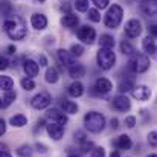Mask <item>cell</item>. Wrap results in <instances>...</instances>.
<instances>
[{"instance_id": "1", "label": "cell", "mask_w": 157, "mask_h": 157, "mask_svg": "<svg viewBox=\"0 0 157 157\" xmlns=\"http://www.w3.org/2000/svg\"><path fill=\"white\" fill-rule=\"evenodd\" d=\"M5 31L11 40H23L26 37V25L18 15H11L5 20Z\"/></svg>"}, {"instance_id": "2", "label": "cell", "mask_w": 157, "mask_h": 157, "mask_svg": "<svg viewBox=\"0 0 157 157\" xmlns=\"http://www.w3.org/2000/svg\"><path fill=\"white\" fill-rule=\"evenodd\" d=\"M84 125H86V130H89L90 133H101L105 127L104 114H101L98 111L87 113L84 116Z\"/></svg>"}, {"instance_id": "3", "label": "cell", "mask_w": 157, "mask_h": 157, "mask_svg": "<svg viewBox=\"0 0 157 157\" xmlns=\"http://www.w3.org/2000/svg\"><path fill=\"white\" fill-rule=\"evenodd\" d=\"M122 15H124V11H122V8H121L119 5L110 6L108 11H107V14H105V17H104L105 26L110 28V29L117 28V26L121 25V21H122Z\"/></svg>"}, {"instance_id": "4", "label": "cell", "mask_w": 157, "mask_h": 157, "mask_svg": "<svg viewBox=\"0 0 157 157\" xmlns=\"http://www.w3.org/2000/svg\"><path fill=\"white\" fill-rule=\"evenodd\" d=\"M128 67L134 73H144L150 67V58L144 53H134L128 61Z\"/></svg>"}, {"instance_id": "5", "label": "cell", "mask_w": 157, "mask_h": 157, "mask_svg": "<svg viewBox=\"0 0 157 157\" xmlns=\"http://www.w3.org/2000/svg\"><path fill=\"white\" fill-rule=\"evenodd\" d=\"M96 59H98V66L102 70H110L114 66V63H116V55L113 52V49L101 48L98 55H96Z\"/></svg>"}, {"instance_id": "6", "label": "cell", "mask_w": 157, "mask_h": 157, "mask_svg": "<svg viewBox=\"0 0 157 157\" xmlns=\"http://www.w3.org/2000/svg\"><path fill=\"white\" fill-rule=\"evenodd\" d=\"M51 102H52L51 95H49L48 92H40L38 95H35V96L32 98L31 105H32L35 110H44V108H48V107L51 105Z\"/></svg>"}, {"instance_id": "7", "label": "cell", "mask_w": 157, "mask_h": 157, "mask_svg": "<svg viewBox=\"0 0 157 157\" xmlns=\"http://www.w3.org/2000/svg\"><path fill=\"white\" fill-rule=\"evenodd\" d=\"M78 38L82 43H86V44H92L95 41V38H96V32L90 26H81L78 29Z\"/></svg>"}, {"instance_id": "8", "label": "cell", "mask_w": 157, "mask_h": 157, "mask_svg": "<svg viewBox=\"0 0 157 157\" xmlns=\"http://www.w3.org/2000/svg\"><path fill=\"white\" fill-rule=\"evenodd\" d=\"M140 32H142V25H140V21H139L137 18H131V20L127 21V25H125V34H127L130 38L139 37Z\"/></svg>"}, {"instance_id": "9", "label": "cell", "mask_w": 157, "mask_h": 157, "mask_svg": "<svg viewBox=\"0 0 157 157\" xmlns=\"http://www.w3.org/2000/svg\"><path fill=\"white\" fill-rule=\"evenodd\" d=\"M46 117H48L51 122H53V124H59V125H64V124L67 122L66 113L61 111L59 108H51V110H48Z\"/></svg>"}, {"instance_id": "10", "label": "cell", "mask_w": 157, "mask_h": 157, "mask_svg": "<svg viewBox=\"0 0 157 157\" xmlns=\"http://www.w3.org/2000/svg\"><path fill=\"white\" fill-rule=\"evenodd\" d=\"M93 89H95V93H96V95H107V93L113 89V84H111V81L107 79V78H99V79H96Z\"/></svg>"}, {"instance_id": "11", "label": "cell", "mask_w": 157, "mask_h": 157, "mask_svg": "<svg viewBox=\"0 0 157 157\" xmlns=\"http://www.w3.org/2000/svg\"><path fill=\"white\" fill-rule=\"evenodd\" d=\"M113 107L117 111H128L131 108V101L125 95H117L113 98Z\"/></svg>"}, {"instance_id": "12", "label": "cell", "mask_w": 157, "mask_h": 157, "mask_svg": "<svg viewBox=\"0 0 157 157\" xmlns=\"http://www.w3.org/2000/svg\"><path fill=\"white\" fill-rule=\"evenodd\" d=\"M46 130H48V134L51 136V139H53V140H59V139L64 136V128H63V125H59V124L49 122V124L46 125Z\"/></svg>"}, {"instance_id": "13", "label": "cell", "mask_w": 157, "mask_h": 157, "mask_svg": "<svg viewBox=\"0 0 157 157\" xmlns=\"http://www.w3.org/2000/svg\"><path fill=\"white\" fill-rule=\"evenodd\" d=\"M23 70H25V73H26L28 78H35L38 75V72H40V67H38V64L34 59H25Z\"/></svg>"}, {"instance_id": "14", "label": "cell", "mask_w": 157, "mask_h": 157, "mask_svg": "<svg viewBox=\"0 0 157 157\" xmlns=\"http://www.w3.org/2000/svg\"><path fill=\"white\" fill-rule=\"evenodd\" d=\"M131 93H133V98L137 101H147L151 96V90L147 86H136Z\"/></svg>"}, {"instance_id": "15", "label": "cell", "mask_w": 157, "mask_h": 157, "mask_svg": "<svg viewBox=\"0 0 157 157\" xmlns=\"http://www.w3.org/2000/svg\"><path fill=\"white\" fill-rule=\"evenodd\" d=\"M140 11L145 15H156L157 14V0H142Z\"/></svg>"}, {"instance_id": "16", "label": "cell", "mask_w": 157, "mask_h": 157, "mask_svg": "<svg viewBox=\"0 0 157 157\" xmlns=\"http://www.w3.org/2000/svg\"><path fill=\"white\" fill-rule=\"evenodd\" d=\"M58 59H59L61 64L66 66V67H72L73 64H76L75 56L72 55V52H69V51H66V49H59V51H58Z\"/></svg>"}, {"instance_id": "17", "label": "cell", "mask_w": 157, "mask_h": 157, "mask_svg": "<svg viewBox=\"0 0 157 157\" xmlns=\"http://www.w3.org/2000/svg\"><path fill=\"white\" fill-rule=\"evenodd\" d=\"M31 25H32V28L41 31V29H44V28L48 26V18H46V15H43V14H34V15L31 17Z\"/></svg>"}, {"instance_id": "18", "label": "cell", "mask_w": 157, "mask_h": 157, "mask_svg": "<svg viewBox=\"0 0 157 157\" xmlns=\"http://www.w3.org/2000/svg\"><path fill=\"white\" fill-rule=\"evenodd\" d=\"M142 48H144V51H145L147 53L153 55V53L156 52V49H157L154 37H151V35L145 37V38H144V41H142Z\"/></svg>"}, {"instance_id": "19", "label": "cell", "mask_w": 157, "mask_h": 157, "mask_svg": "<svg viewBox=\"0 0 157 157\" xmlns=\"http://www.w3.org/2000/svg\"><path fill=\"white\" fill-rule=\"evenodd\" d=\"M61 23H63V26H66V28H75V26H78L79 18H78V15H75V14H72V12H70V14L63 15Z\"/></svg>"}, {"instance_id": "20", "label": "cell", "mask_w": 157, "mask_h": 157, "mask_svg": "<svg viewBox=\"0 0 157 157\" xmlns=\"http://www.w3.org/2000/svg\"><path fill=\"white\" fill-rule=\"evenodd\" d=\"M82 93H84V86H82L79 81H75V82H72V84L69 86V95H70V96L79 98V96H82Z\"/></svg>"}, {"instance_id": "21", "label": "cell", "mask_w": 157, "mask_h": 157, "mask_svg": "<svg viewBox=\"0 0 157 157\" xmlns=\"http://www.w3.org/2000/svg\"><path fill=\"white\" fill-rule=\"evenodd\" d=\"M69 75H70V78H73V79H78V78H82L84 75H86V69L81 66V64H73L72 67H69Z\"/></svg>"}, {"instance_id": "22", "label": "cell", "mask_w": 157, "mask_h": 157, "mask_svg": "<svg viewBox=\"0 0 157 157\" xmlns=\"http://www.w3.org/2000/svg\"><path fill=\"white\" fill-rule=\"evenodd\" d=\"M134 87H136L134 86V81L131 78H125V79H121V82L117 86V90L121 93H127V92H133Z\"/></svg>"}, {"instance_id": "23", "label": "cell", "mask_w": 157, "mask_h": 157, "mask_svg": "<svg viewBox=\"0 0 157 157\" xmlns=\"http://www.w3.org/2000/svg\"><path fill=\"white\" fill-rule=\"evenodd\" d=\"M114 145H116L119 150H130L131 145H133V142H131V139H130L127 134H122V136H119V137L116 139Z\"/></svg>"}, {"instance_id": "24", "label": "cell", "mask_w": 157, "mask_h": 157, "mask_svg": "<svg viewBox=\"0 0 157 157\" xmlns=\"http://www.w3.org/2000/svg\"><path fill=\"white\" fill-rule=\"evenodd\" d=\"M9 124H11L12 127L21 128V127H25V125L28 124V117H26L25 114H15V116H12V117H11Z\"/></svg>"}, {"instance_id": "25", "label": "cell", "mask_w": 157, "mask_h": 157, "mask_svg": "<svg viewBox=\"0 0 157 157\" xmlns=\"http://www.w3.org/2000/svg\"><path fill=\"white\" fill-rule=\"evenodd\" d=\"M61 108L67 114H75L78 111V105L75 104V102H72V101H67V99L61 101Z\"/></svg>"}, {"instance_id": "26", "label": "cell", "mask_w": 157, "mask_h": 157, "mask_svg": "<svg viewBox=\"0 0 157 157\" xmlns=\"http://www.w3.org/2000/svg\"><path fill=\"white\" fill-rule=\"evenodd\" d=\"M12 87H14V81L9 78V76H0V90H3V92H9V90H12Z\"/></svg>"}, {"instance_id": "27", "label": "cell", "mask_w": 157, "mask_h": 157, "mask_svg": "<svg viewBox=\"0 0 157 157\" xmlns=\"http://www.w3.org/2000/svg\"><path fill=\"white\" fill-rule=\"evenodd\" d=\"M58 78H59V73H58V70L55 67H49L46 70V81L49 84H55L58 81Z\"/></svg>"}, {"instance_id": "28", "label": "cell", "mask_w": 157, "mask_h": 157, "mask_svg": "<svg viewBox=\"0 0 157 157\" xmlns=\"http://www.w3.org/2000/svg\"><path fill=\"white\" fill-rule=\"evenodd\" d=\"M101 48H107V49H113V46H114V38L111 37V35H101Z\"/></svg>"}, {"instance_id": "29", "label": "cell", "mask_w": 157, "mask_h": 157, "mask_svg": "<svg viewBox=\"0 0 157 157\" xmlns=\"http://www.w3.org/2000/svg\"><path fill=\"white\" fill-rule=\"evenodd\" d=\"M32 154H34V150L29 145H21L17 150V156L18 157H32Z\"/></svg>"}, {"instance_id": "30", "label": "cell", "mask_w": 157, "mask_h": 157, "mask_svg": "<svg viewBox=\"0 0 157 157\" xmlns=\"http://www.w3.org/2000/svg\"><path fill=\"white\" fill-rule=\"evenodd\" d=\"M20 84H21V89H25L26 92H31V90H34L35 89V82H34V79L32 78H23L21 81H20Z\"/></svg>"}, {"instance_id": "31", "label": "cell", "mask_w": 157, "mask_h": 157, "mask_svg": "<svg viewBox=\"0 0 157 157\" xmlns=\"http://www.w3.org/2000/svg\"><path fill=\"white\" fill-rule=\"evenodd\" d=\"M121 52L124 53V55H130V56H133L136 51H134V48L128 43V41H122L121 43Z\"/></svg>"}, {"instance_id": "32", "label": "cell", "mask_w": 157, "mask_h": 157, "mask_svg": "<svg viewBox=\"0 0 157 157\" xmlns=\"http://www.w3.org/2000/svg\"><path fill=\"white\" fill-rule=\"evenodd\" d=\"M17 98V93L14 90H9V92H5V96H3V101H5V105L8 107L9 104H12Z\"/></svg>"}, {"instance_id": "33", "label": "cell", "mask_w": 157, "mask_h": 157, "mask_svg": "<svg viewBox=\"0 0 157 157\" xmlns=\"http://www.w3.org/2000/svg\"><path fill=\"white\" fill-rule=\"evenodd\" d=\"M75 6L79 12H86L89 9V0H75Z\"/></svg>"}, {"instance_id": "34", "label": "cell", "mask_w": 157, "mask_h": 157, "mask_svg": "<svg viewBox=\"0 0 157 157\" xmlns=\"http://www.w3.org/2000/svg\"><path fill=\"white\" fill-rule=\"evenodd\" d=\"M89 18H90L92 21H95V23L101 21V14H99V11H98V9H89Z\"/></svg>"}, {"instance_id": "35", "label": "cell", "mask_w": 157, "mask_h": 157, "mask_svg": "<svg viewBox=\"0 0 157 157\" xmlns=\"http://www.w3.org/2000/svg\"><path fill=\"white\" fill-rule=\"evenodd\" d=\"M70 52L73 56H81L82 52H84V48L81 46V44H73L72 48H70Z\"/></svg>"}, {"instance_id": "36", "label": "cell", "mask_w": 157, "mask_h": 157, "mask_svg": "<svg viewBox=\"0 0 157 157\" xmlns=\"http://www.w3.org/2000/svg\"><path fill=\"white\" fill-rule=\"evenodd\" d=\"M73 139H75L76 142H79V144H84V142L87 140L84 131H75V133H73Z\"/></svg>"}, {"instance_id": "37", "label": "cell", "mask_w": 157, "mask_h": 157, "mask_svg": "<svg viewBox=\"0 0 157 157\" xmlns=\"http://www.w3.org/2000/svg\"><path fill=\"white\" fill-rule=\"evenodd\" d=\"M105 156V150L102 147H95V150L90 153V157H104Z\"/></svg>"}, {"instance_id": "38", "label": "cell", "mask_w": 157, "mask_h": 157, "mask_svg": "<svg viewBox=\"0 0 157 157\" xmlns=\"http://www.w3.org/2000/svg\"><path fill=\"white\" fill-rule=\"evenodd\" d=\"M93 150H95V145H93L92 142H87V140H86L84 144H81V151H82V153H89V151L92 153Z\"/></svg>"}, {"instance_id": "39", "label": "cell", "mask_w": 157, "mask_h": 157, "mask_svg": "<svg viewBox=\"0 0 157 157\" xmlns=\"http://www.w3.org/2000/svg\"><path fill=\"white\" fill-rule=\"evenodd\" d=\"M148 144L153 147H157V131H151L148 134Z\"/></svg>"}, {"instance_id": "40", "label": "cell", "mask_w": 157, "mask_h": 157, "mask_svg": "<svg viewBox=\"0 0 157 157\" xmlns=\"http://www.w3.org/2000/svg\"><path fill=\"white\" fill-rule=\"evenodd\" d=\"M0 9L3 11V14H6V15H9V12H11V5L8 3V2H0Z\"/></svg>"}, {"instance_id": "41", "label": "cell", "mask_w": 157, "mask_h": 157, "mask_svg": "<svg viewBox=\"0 0 157 157\" xmlns=\"http://www.w3.org/2000/svg\"><path fill=\"white\" fill-rule=\"evenodd\" d=\"M125 125H127L128 128H134V125H136V117H134V116L125 117Z\"/></svg>"}, {"instance_id": "42", "label": "cell", "mask_w": 157, "mask_h": 157, "mask_svg": "<svg viewBox=\"0 0 157 157\" xmlns=\"http://www.w3.org/2000/svg\"><path fill=\"white\" fill-rule=\"evenodd\" d=\"M95 5H96V8H101V9H104L108 6V3H110V0H92Z\"/></svg>"}, {"instance_id": "43", "label": "cell", "mask_w": 157, "mask_h": 157, "mask_svg": "<svg viewBox=\"0 0 157 157\" xmlns=\"http://www.w3.org/2000/svg\"><path fill=\"white\" fill-rule=\"evenodd\" d=\"M9 67V61L5 56H0V70H6Z\"/></svg>"}, {"instance_id": "44", "label": "cell", "mask_w": 157, "mask_h": 157, "mask_svg": "<svg viewBox=\"0 0 157 157\" xmlns=\"http://www.w3.org/2000/svg\"><path fill=\"white\" fill-rule=\"evenodd\" d=\"M35 150H37L38 153H46V151H48V147H46L44 144H40V142H37V144H35Z\"/></svg>"}, {"instance_id": "45", "label": "cell", "mask_w": 157, "mask_h": 157, "mask_svg": "<svg viewBox=\"0 0 157 157\" xmlns=\"http://www.w3.org/2000/svg\"><path fill=\"white\" fill-rule=\"evenodd\" d=\"M6 133V122L3 117H0V136H3Z\"/></svg>"}, {"instance_id": "46", "label": "cell", "mask_w": 157, "mask_h": 157, "mask_svg": "<svg viewBox=\"0 0 157 157\" xmlns=\"http://www.w3.org/2000/svg\"><path fill=\"white\" fill-rule=\"evenodd\" d=\"M148 31H150L151 37H154V38H157V25H151V26L148 28Z\"/></svg>"}, {"instance_id": "47", "label": "cell", "mask_w": 157, "mask_h": 157, "mask_svg": "<svg viewBox=\"0 0 157 157\" xmlns=\"http://www.w3.org/2000/svg\"><path fill=\"white\" fill-rule=\"evenodd\" d=\"M40 66H48V58L44 55H40Z\"/></svg>"}, {"instance_id": "48", "label": "cell", "mask_w": 157, "mask_h": 157, "mask_svg": "<svg viewBox=\"0 0 157 157\" xmlns=\"http://www.w3.org/2000/svg\"><path fill=\"white\" fill-rule=\"evenodd\" d=\"M117 127H119V121H117L116 117H113V119H111V128H113V130H116Z\"/></svg>"}, {"instance_id": "49", "label": "cell", "mask_w": 157, "mask_h": 157, "mask_svg": "<svg viewBox=\"0 0 157 157\" xmlns=\"http://www.w3.org/2000/svg\"><path fill=\"white\" fill-rule=\"evenodd\" d=\"M44 124H46V119H38L37 127H38V128H41V127H44Z\"/></svg>"}, {"instance_id": "50", "label": "cell", "mask_w": 157, "mask_h": 157, "mask_svg": "<svg viewBox=\"0 0 157 157\" xmlns=\"http://www.w3.org/2000/svg\"><path fill=\"white\" fill-rule=\"evenodd\" d=\"M3 151H8V145L0 142V153H3Z\"/></svg>"}, {"instance_id": "51", "label": "cell", "mask_w": 157, "mask_h": 157, "mask_svg": "<svg viewBox=\"0 0 157 157\" xmlns=\"http://www.w3.org/2000/svg\"><path fill=\"white\" fill-rule=\"evenodd\" d=\"M8 53H15V48L14 46H8Z\"/></svg>"}, {"instance_id": "52", "label": "cell", "mask_w": 157, "mask_h": 157, "mask_svg": "<svg viewBox=\"0 0 157 157\" xmlns=\"http://www.w3.org/2000/svg\"><path fill=\"white\" fill-rule=\"evenodd\" d=\"M0 157H12L8 151H3V153H0Z\"/></svg>"}, {"instance_id": "53", "label": "cell", "mask_w": 157, "mask_h": 157, "mask_svg": "<svg viewBox=\"0 0 157 157\" xmlns=\"http://www.w3.org/2000/svg\"><path fill=\"white\" fill-rule=\"evenodd\" d=\"M110 157H121V154H119V151H113V153L110 154Z\"/></svg>"}, {"instance_id": "54", "label": "cell", "mask_w": 157, "mask_h": 157, "mask_svg": "<svg viewBox=\"0 0 157 157\" xmlns=\"http://www.w3.org/2000/svg\"><path fill=\"white\" fill-rule=\"evenodd\" d=\"M5 107H6V105H5V101L0 98V108H5Z\"/></svg>"}, {"instance_id": "55", "label": "cell", "mask_w": 157, "mask_h": 157, "mask_svg": "<svg viewBox=\"0 0 157 157\" xmlns=\"http://www.w3.org/2000/svg\"><path fill=\"white\" fill-rule=\"evenodd\" d=\"M151 56H153V58H154V59H157V49H156V52L153 53V55H151Z\"/></svg>"}, {"instance_id": "56", "label": "cell", "mask_w": 157, "mask_h": 157, "mask_svg": "<svg viewBox=\"0 0 157 157\" xmlns=\"http://www.w3.org/2000/svg\"><path fill=\"white\" fill-rule=\"evenodd\" d=\"M67 157H81V156H78V154H69Z\"/></svg>"}, {"instance_id": "57", "label": "cell", "mask_w": 157, "mask_h": 157, "mask_svg": "<svg viewBox=\"0 0 157 157\" xmlns=\"http://www.w3.org/2000/svg\"><path fill=\"white\" fill-rule=\"evenodd\" d=\"M148 157H157V154H150Z\"/></svg>"}, {"instance_id": "58", "label": "cell", "mask_w": 157, "mask_h": 157, "mask_svg": "<svg viewBox=\"0 0 157 157\" xmlns=\"http://www.w3.org/2000/svg\"><path fill=\"white\" fill-rule=\"evenodd\" d=\"M35 2H40V3H43V2H44V0H35Z\"/></svg>"}]
</instances>
